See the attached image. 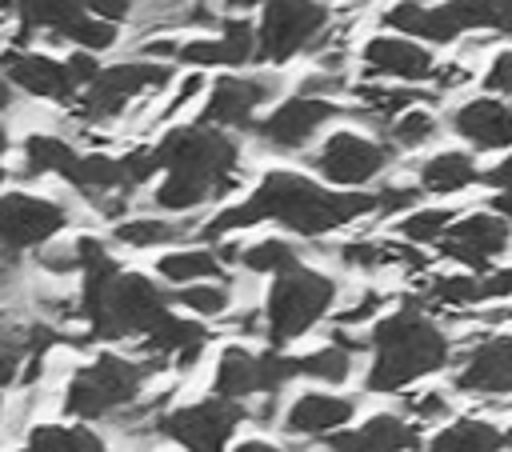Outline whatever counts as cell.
Listing matches in <instances>:
<instances>
[{
  "instance_id": "6da1fadb",
  "label": "cell",
  "mask_w": 512,
  "mask_h": 452,
  "mask_svg": "<svg viewBox=\"0 0 512 452\" xmlns=\"http://www.w3.org/2000/svg\"><path fill=\"white\" fill-rule=\"evenodd\" d=\"M156 156L164 180L152 188V204L172 216L224 200L240 180V144L228 136V128L204 120L168 128L156 140Z\"/></svg>"
},
{
  "instance_id": "7a4b0ae2",
  "label": "cell",
  "mask_w": 512,
  "mask_h": 452,
  "mask_svg": "<svg viewBox=\"0 0 512 452\" xmlns=\"http://www.w3.org/2000/svg\"><path fill=\"white\" fill-rule=\"evenodd\" d=\"M248 208H252L256 224L276 220L280 228H288L304 240H316V236H328V232L376 212V192L328 188V184H316L304 172L272 168L256 180V188L248 196Z\"/></svg>"
},
{
  "instance_id": "3957f363",
  "label": "cell",
  "mask_w": 512,
  "mask_h": 452,
  "mask_svg": "<svg viewBox=\"0 0 512 452\" xmlns=\"http://www.w3.org/2000/svg\"><path fill=\"white\" fill-rule=\"evenodd\" d=\"M368 348H372V364L364 372V388L380 392V396L404 392L412 380L448 368L456 356L452 336L432 316H424V308L416 300H408L400 312L384 316L372 328Z\"/></svg>"
},
{
  "instance_id": "277c9868",
  "label": "cell",
  "mask_w": 512,
  "mask_h": 452,
  "mask_svg": "<svg viewBox=\"0 0 512 452\" xmlns=\"http://www.w3.org/2000/svg\"><path fill=\"white\" fill-rule=\"evenodd\" d=\"M76 300L96 340H140L172 312V292L144 272L80 276Z\"/></svg>"
},
{
  "instance_id": "5b68a950",
  "label": "cell",
  "mask_w": 512,
  "mask_h": 452,
  "mask_svg": "<svg viewBox=\"0 0 512 452\" xmlns=\"http://www.w3.org/2000/svg\"><path fill=\"white\" fill-rule=\"evenodd\" d=\"M148 372H160V368L152 360H132V356H120V352H96L84 368L72 372L60 408L72 420H84V424L112 420L120 408L140 400V392L148 384Z\"/></svg>"
},
{
  "instance_id": "8992f818",
  "label": "cell",
  "mask_w": 512,
  "mask_h": 452,
  "mask_svg": "<svg viewBox=\"0 0 512 452\" xmlns=\"http://www.w3.org/2000/svg\"><path fill=\"white\" fill-rule=\"evenodd\" d=\"M336 304V280L320 268H288L272 276V288L264 296V336L272 348H284L312 332L324 312Z\"/></svg>"
},
{
  "instance_id": "52a82bcc",
  "label": "cell",
  "mask_w": 512,
  "mask_h": 452,
  "mask_svg": "<svg viewBox=\"0 0 512 452\" xmlns=\"http://www.w3.org/2000/svg\"><path fill=\"white\" fill-rule=\"evenodd\" d=\"M328 28V4L320 0H264V16L256 24V60L284 64L296 52L312 48Z\"/></svg>"
},
{
  "instance_id": "ba28073f",
  "label": "cell",
  "mask_w": 512,
  "mask_h": 452,
  "mask_svg": "<svg viewBox=\"0 0 512 452\" xmlns=\"http://www.w3.org/2000/svg\"><path fill=\"white\" fill-rule=\"evenodd\" d=\"M168 80H172V64H164V60H148V56L144 60H120L112 68H100V76L76 100V112L88 124L116 120L136 96L160 92Z\"/></svg>"
},
{
  "instance_id": "9c48e42d",
  "label": "cell",
  "mask_w": 512,
  "mask_h": 452,
  "mask_svg": "<svg viewBox=\"0 0 512 452\" xmlns=\"http://www.w3.org/2000/svg\"><path fill=\"white\" fill-rule=\"evenodd\" d=\"M248 420V408L240 400H196L184 408H164L156 420V436L176 440L188 452H228V440Z\"/></svg>"
},
{
  "instance_id": "30bf717a",
  "label": "cell",
  "mask_w": 512,
  "mask_h": 452,
  "mask_svg": "<svg viewBox=\"0 0 512 452\" xmlns=\"http://www.w3.org/2000/svg\"><path fill=\"white\" fill-rule=\"evenodd\" d=\"M308 164L332 188H364L392 164V144H380L352 128H336L320 140V148L308 156Z\"/></svg>"
},
{
  "instance_id": "8fae6325",
  "label": "cell",
  "mask_w": 512,
  "mask_h": 452,
  "mask_svg": "<svg viewBox=\"0 0 512 452\" xmlns=\"http://www.w3.org/2000/svg\"><path fill=\"white\" fill-rule=\"evenodd\" d=\"M292 376V356H284L280 348H268V352H252L244 344H228L216 360V372H212V392L224 396V400H252V396H264V392H280Z\"/></svg>"
},
{
  "instance_id": "7c38bea8",
  "label": "cell",
  "mask_w": 512,
  "mask_h": 452,
  "mask_svg": "<svg viewBox=\"0 0 512 452\" xmlns=\"http://www.w3.org/2000/svg\"><path fill=\"white\" fill-rule=\"evenodd\" d=\"M68 228V208L60 200L36 192H4L0 196V252L16 256L24 248H40Z\"/></svg>"
},
{
  "instance_id": "4fadbf2b",
  "label": "cell",
  "mask_w": 512,
  "mask_h": 452,
  "mask_svg": "<svg viewBox=\"0 0 512 452\" xmlns=\"http://www.w3.org/2000/svg\"><path fill=\"white\" fill-rule=\"evenodd\" d=\"M340 116V104L328 100V96H308V92H296L288 100H280L268 116H260L248 132L264 144V148H276V152H296L304 148L328 120Z\"/></svg>"
},
{
  "instance_id": "5bb4252c",
  "label": "cell",
  "mask_w": 512,
  "mask_h": 452,
  "mask_svg": "<svg viewBox=\"0 0 512 452\" xmlns=\"http://www.w3.org/2000/svg\"><path fill=\"white\" fill-rule=\"evenodd\" d=\"M436 248L444 260H456L468 272H488L492 260L512 248V224L504 216H496L492 208L468 212V216H456L448 224V232L436 240Z\"/></svg>"
},
{
  "instance_id": "9a60e30c",
  "label": "cell",
  "mask_w": 512,
  "mask_h": 452,
  "mask_svg": "<svg viewBox=\"0 0 512 452\" xmlns=\"http://www.w3.org/2000/svg\"><path fill=\"white\" fill-rule=\"evenodd\" d=\"M280 80L268 76V72H224L216 76L212 92H208V104L200 112L204 124H216V128H252L256 124V112L264 104H272Z\"/></svg>"
},
{
  "instance_id": "2e32d148",
  "label": "cell",
  "mask_w": 512,
  "mask_h": 452,
  "mask_svg": "<svg viewBox=\"0 0 512 452\" xmlns=\"http://www.w3.org/2000/svg\"><path fill=\"white\" fill-rule=\"evenodd\" d=\"M0 68L16 84V92H28V96L52 100V104H76L80 100V84L68 72V60H56V56L32 52V48H4Z\"/></svg>"
},
{
  "instance_id": "e0dca14e",
  "label": "cell",
  "mask_w": 512,
  "mask_h": 452,
  "mask_svg": "<svg viewBox=\"0 0 512 452\" xmlns=\"http://www.w3.org/2000/svg\"><path fill=\"white\" fill-rule=\"evenodd\" d=\"M360 64L364 76H384V80H400V84H424L436 80V56L432 48H424V40L392 32V36H372L360 48Z\"/></svg>"
},
{
  "instance_id": "ac0fdd59",
  "label": "cell",
  "mask_w": 512,
  "mask_h": 452,
  "mask_svg": "<svg viewBox=\"0 0 512 452\" xmlns=\"http://www.w3.org/2000/svg\"><path fill=\"white\" fill-rule=\"evenodd\" d=\"M456 392L468 396H512V336H492L480 344H468L464 364L452 376Z\"/></svg>"
},
{
  "instance_id": "d6986e66",
  "label": "cell",
  "mask_w": 512,
  "mask_h": 452,
  "mask_svg": "<svg viewBox=\"0 0 512 452\" xmlns=\"http://www.w3.org/2000/svg\"><path fill=\"white\" fill-rule=\"evenodd\" d=\"M252 60H256V24H248L244 16H224L220 36L184 40L176 52V64H192V68H244Z\"/></svg>"
},
{
  "instance_id": "ffe728a7",
  "label": "cell",
  "mask_w": 512,
  "mask_h": 452,
  "mask_svg": "<svg viewBox=\"0 0 512 452\" xmlns=\"http://www.w3.org/2000/svg\"><path fill=\"white\" fill-rule=\"evenodd\" d=\"M448 128L480 148V152H500V148H512V104L500 100V96H476V100H464L460 108H452L448 116Z\"/></svg>"
},
{
  "instance_id": "44dd1931",
  "label": "cell",
  "mask_w": 512,
  "mask_h": 452,
  "mask_svg": "<svg viewBox=\"0 0 512 452\" xmlns=\"http://www.w3.org/2000/svg\"><path fill=\"white\" fill-rule=\"evenodd\" d=\"M420 448V432L400 412H376L348 432H332L324 452H412Z\"/></svg>"
},
{
  "instance_id": "7402d4cb",
  "label": "cell",
  "mask_w": 512,
  "mask_h": 452,
  "mask_svg": "<svg viewBox=\"0 0 512 452\" xmlns=\"http://www.w3.org/2000/svg\"><path fill=\"white\" fill-rule=\"evenodd\" d=\"M356 416V400L336 392H300L284 408V432L288 436H332Z\"/></svg>"
},
{
  "instance_id": "603a6c76",
  "label": "cell",
  "mask_w": 512,
  "mask_h": 452,
  "mask_svg": "<svg viewBox=\"0 0 512 452\" xmlns=\"http://www.w3.org/2000/svg\"><path fill=\"white\" fill-rule=\"evenodd\" d=\"M64 184H68L72 192H80L84 200H92V204H100V200H108V196H116V192H128V196H132L128 180H124L120 156H108V152H80L76 164L68 168Z\"/></svg>"
},
{
  "instance_id": "cb8c5ba5",
  "label": "cell",
  "mask_w": 512,
  "mask_h": 452,
  "mask_svg": "<svg viewBox=\"0 0 512 452\" xmlns=\"http://www.w3.org/2000/svg\"><path fill=\"white\" fill-rule=\"evenodd\" d=\"M416 180L432 196H456V192H464V188H472L480 180V168H476L472 152L448 148V152H432L428 160H420Z\"/></svg>"
},
{
  "instance_id": "d4e9b609",
  "label": "cell",
  "mask_w": 512,
  "mask_h": 452,
  "mask_svg": "<svg viewBox=\"0 0 512 452\" xmlns=\"http://www.w3.org/2000/svg\"><path fill=\"white\" fill-rule=\"evenodd\" d=\"M428 452H504V428H496L480 416H464V420H452L440 432H432Z\"/></svg>"
},
{
  "instance_id": "484cf974",
  "label": "cell",
  "mask_w": 512,
  "mask_h": 452,
  "mask_svg": "<svg viewBox=\"0 0 512 452\" xmlns=\"http://www.w3.org/2000/svg\"><path fill=\"white\" fill-rule=\"evenodd\" d=\"M12 8L20 16V40L36 32H48L52 40H60L64 28L88 12L84 0H12Z\"/></svg>"
},
{
  "instance_id": "4316f807",
  "label": "cell",
  "mask_w": 512,
  "mask_h": 452,
  "mask_svg": "<svg viewBox=\"0 0 512 452\" xmlns=\"http://www.w3.org/2000/svg\"><path fill=\"white\" fill-rule=\"evenodd\" d=\"M224 260L216 248H172L156 260L160 280H168L172 288L180 284H196V280H220L224 276Z\"/></svg>"
},
{
  "instance_id": "83f0119b",
  "label": "cell",
  "mask_w": 512,
  "mask_h": 452,
  "mask_svg": "<svg viewBox=\"0 0 512 452\" xmlns=\"http://www.w3.org/2000/svg\"><path fill=\"white\" fill-rule=\"evenodd\" d=\"M20 156H24V176H60V180H64L80 152H76V144H68L64 136L32 132V136H24Z\"/></svg>"
},
{
  "instance_id": "f1b7e54d",
  "label": "cell",
  "mask_w": 512,
  "mask_h": 452,
  "mask_svg": "<svg viewBox=\"0 0 512 452\" xmlns=\"http://www.w3.org/2000/svg\"><path fill=\"white\" fill-rule=\"evenodd\" d=\"M28 452H108L104 436L80 424H36L28 428Z\"/></svg>"
},
{
  "instance_id": "f546056e",
  "label": "cell",
  "mask_w": 512,
  "mask_h": 452,
  "mask_svg": "<svg viewBox=\"0 0 512 452\" xmlns=\"http://www.w3.org/2000/svg\"><path fill=\"white\" fill-rule=\"evenodd\" d=\"M192 228L188 224H176L168 216H128L112 228V240L124 244V248H164V244H176L184 240Z\"/></svg>"
},
{
  "instance_id": "4dcf8cb0",
  "label": "cell",
  "mask_w": 512,
  "mask_h": 452,
  "mask_svg": "<svg viewBox=\"0 0 512 452\" xmlns=\"http://www.w3.org/2000/svg\"><path fill=\"white\" fill-rule=\"evenodd\" d=\"M232 300H236V292H232V284H228L224 276H220V280H196V284L172 288V304H180L184 312H192V316H200V320H220V316H228Z\"/></svg>"
},
{
  "instance_id": "1f68e13d",
  "label": "cell",
  "mask_w": 512,
  "mask_h": 452,
  "mask_svg": "<svg viewBox=\"0 0 512 452\" xmlns=\"http://www.w3.org/2000/svg\"><path fill=\"white\" fill-rule=\"evenodd\" d=\"M292 376H308L320 384H344L352 376V348L328 340L304 356H292Z\"/></svg>"
},
{
  "instance_id": "d6a6232c",
  "label": "cell",
  "mask_w": 512,
  "mask_h": 452,
  "mask_svg": "<svg viewBox=\"0 0 512 452\" xmlns=\"http://www.w3.org/2000/svg\"><path fill=\"white\" fill-rule=\"evenodd\" d=\"M240 264L252 276H280V272L300 264V248L284 236H268V240H256V244L240 248Z\"/></svg>"
},
{
  "instance_id": "836d02e7",
  "label": "cell",
  "mask_w": 512,
  "mask_h": 452,
  "mask_svg": "<svg viewBox=\"0 0 512 452\" xmlns=\"http://www.w3.org/2000/svg\"><path fill=\"white\" fill-rule=\"evenodd\" d=\"M388 144L392 148H424L436 132H440V124H436V116L432 112H424V108H404L400 116H392L388 120Z\"/></svg>"
},
{
  "instance_id": "e575fe53",
  "label": "cell",
  "mask_w": 512,
  "mask_h": 452,
  "mask_svg": "<svg viewBox=\"0 0 512 452\" xmlns=\"http://www.w3.org/2000/svg\"><path fill=\"white\" fill-rule=\"evenodd\" d=\"M452 220H456L452 208H412V212L400 216L396 232H400L408 244H436V240L448 232Z\"/></svg>"
},
{
  "instance_id": "d590c367",
  "label": "cell",
  "mask_w": 512,
  "mask_h": 452,
  "mask_svg": "<svg viewBox=\"0 0 512 452\" xmlns=\"http://www.w3.org/2000/svg\"><path fill=\"white\" fill-rule=\"evenodd\" d=\"M60 40H68L72 48H88V52H108L116 40H120V32H116V24L112 20H104V16H92V12H84L80 20H72L68 28H64V36Z\"/></svg>"
},
{
  "instance_id": "8d00e7d4",
  "label": "cell",
  "mask_w": 512,
  "mask_h": 452,
  "mask_svg": "<svg viewBox=\"0 0 512 452\" xmlns=\"http://www.w3.org/2000/svg\"><path fill=\"white\" fill-rule=\"evenodd\" d=\"M400 408H404L412 420H420V424H436V420H444V416L452 412V400H448V392H440V388H420V392H408V396L400 400Z\"/></svg>"
},
{
  "instance_id": "74e56055",
  "label": "cell",
  "mask_w": 512,
  "mask_h": 452,
  "mask_svg": "<svg viewBox=\"0 0 512 452\" xmlns=\"http://www.w3.org/2000/svg\"><path fill=\"white\" fill-rule=\"evenodd\" d=\"M384 304H388L384 292H376V288H360V296L336 312V324H340V328H360V324H368Z\"/></svg>"
},
{
  "instance_id": "f35d334b",
  "label": "cell",
  "mask_w": 512,
  "mask_h": 452,
  "mask_svg": "<svg viewBox=\"0 0 512 452\" xmlns=\"http://www.w3.org/2000/svg\"><path fill=\"white\" fill-rule=\"evenodd\" d=\"M420 196H424L420 184H384V188L376 192V216H400V212H412Z\"/></svg>"
},
{
  "instance_id": "ab89813d",
  "label": "cell",
  "mask_w": 512,
  "mask_h": 452,
  "mask_svg": "<svg viewBox=\"0 0 512 452\" xmlns=\"http://www.w3.org/2000/svg\"><path fill=\"white\" fill-rule=\"evenodd\" d=\"M36 264H40L48 276H72V272H80L76 244H56V240H48V244L36 248Z\"/></svg>"
},
{
  "instance_id": "60d3db41",
  "label": "cell",
  "mask_w": 512,
  "mask_h": 452,
  "mask_svg": "<svg viewBox=\"0 0 512 452\" xmlns=\"http://www.w3.org/2000/svg\"><path fill=\"white\" fill-rule=\"evenodd\" d=\"M504 304L512 300V268H488L476 272V304Z\"/></svg>"
},
{
  "instance_id": "b9f144b4",
  "label": "cell",
  "mask_w": 512,
  "mask_h": 452,
  "mask_svg": "<svg viewBox=\"0 0 512 452\" xmlns=\"http://www.w3.org/2000/svg\"><path fill=\"white\" fill-rule=\"evenodd\" d=\"M484 88L492 96H512V48L496 52L488 60V72H484Z\"/></svg>"
},
{
  "instance_id": "7bdbcfd3",
  "label": "cell",
  "mask_w": 512,
  "mask_h": 452,
  "mask_svg": "<svg viewBox=\"0 0 512 452\" xmlns=\"http://www.w3.org/2000/svg\"><path fill=\"white\" fill-rule=\"evenodd\" d=\"M200 88H204V76H200V72H188V76L180 80V88L172 92V100H168V104H164V108L156 112V124L172 120V116H176V112H180V108H184V104H188L192 96H200Z\"/></svg>"
},
{
  "instance_id": "ee69618b",
  "label": "cell",
  "mask_w": 512,
  "mask_h": 452,
  "mask_svg": "<svg viewBox=\"0 0 512 452\" xmlns=\"http://www.w3.org/2000/svg\"><path fill=\"white\" fill-rule=\"evenodd\" d=\"M68 72L76 76V84H80V88H88V84L100 76V60H96V52H88V48H76V52L68 56Z\"/></svg>"
},
{
  "instance_id": "f6af8a7d",
  "label": "cell",
  "mask_w": 512,
  "mask_h": 452,
  "mask_svg": "<svg viewBox=\"0 0 512 452\" xmlns=\"http://www.w3.org/2000/svg\"><path fill=\"white\" fill-rule=\"evenodd\" d=\"M84 8H88L92 16H104V20L120 24V20H128V16L136 12V0H84Z\"/></svg>"
},
{
  "instance_id": "bcb514c9",
  "label": "cell",
  "mask_w": 512,
  "mask_h": 452,
  "mask_svg": "<svg viewBox=\"0 0 512 452\" xmlns=\"http://www.w3.org/2000/svg\"><path fill=\"white\" fill-rule=\"evenodd\" d=\"M480 180H484L488 188H512V152H508L504 160H496L488 172H480Z\"/></svg>"
},
{
  "instance_id": "7dc6e473",
  "label": "cell",
  "mask_w": 512,
  "mask_h": 452,
  "mask_svg": "<svg viewBox=\"0 0 512 452\" xmlns=\"http://www.w3.org/2000/svg\"><path fill=\"white\" fill-rule=\"evenodd\" d=\"M488 208L512 224V188H496V192H492V200H488Z\"/></svg>"
},
{
  "instance_id": "c3c4849f",
  "label": "cell",
  "mask_w": 512,
  "mask_h": 452,
  "mask_svg": "<svg viewBox=\"0 0 512 452\" xmlns=\"http://www.w3.org/2000/svg\"><path fill=\"white\" fill-rule=\"evenodd\" d=\"M228 452H292V448H280V444H272V440H240V444L228 448Z\"/></svg>"
},
{
  "instance_id": "681fc988",
  "label": "cell",
  "mask_w": 512,
  "mask_h": 452,
  "mask_svg": "<svg viewBox=\"0 0 512 452\" xmlns=\"http://www.w3.org/2000/svg\"><path fill=\"white\" fill-rule=\"evenodd\" d=\"M16 104V84L4 76V68H0V112H8Z\"/></svg>"
},
{
  "instance_id": "f907efd6",
  "label": "cell",
  "mask_w": 512,
  "mask_h": 452,
  "mask_svg": "<svg viewBox=\"0 0 512 452\" xmlns=\"http://www.w3.org/2000/svg\"><path fill=\"white\" fill-rule=\"evenodd\" d=\"M496 36H512V0H504L500 20H496Z\"/></svg>"
},
{
  "instance_id": "816d5d0a",
  "label": "cell",
  "mask_w": 512,
  "mask_h": 452,
  "mask_svg": "<svg viewBox=\"0 0 512 452\" xmlns=\"http://www.w3.org/2000/svg\"><path fill=\"white\" fill-rule=\"evenodd\" d=\"M228 12H248V8H256V4H264V0H220Z\"/></svg>"
},
{
  "instance_id": "f5cc1de1",
  "label": "cell",
  "mask_w": 512,
  "mask_h": 452,
  "mask_svg": "<svg viewBox=\"0 0 512 452\" xmlns=\"http://www.w3.org/2000/svg\"><path fill=\"white\" fill-rule=\"evenodd\" d=\"M4 152H8V128L0 124V160H4ZM0 180H4V164H0Z\"/></svg>"
},
{
  "instance_id": "db71d44e",
  "label": "cell",
  "mask_w": 512,
  "mask_h": 452,
  "mask_svg": "<svg viewBox=\"0 0 512 452\" xmlns=\"http://www.w3.org/2000/svg\"><path fill=\"white\" fill-rule=\"evenodd\" d=\"M0 420H4V400H0Z\"/></svg>"
},
{
  "instance_id": "11a10c76",
  "label": "cell",
  "mask_w": 512,
  "mask_h": 452,
  "mask_svg": "<svg viewBox=\"0 0 512 452\" xmlns=\"http://www.w3.org/2000/svg\"><path fill=\"white\" fill-rule=\"evenodd\" d=\"M24 452H28V448H24Z\"/></svg>"
}]
</instances>
